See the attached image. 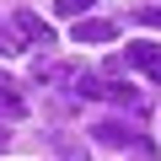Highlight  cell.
I'll return each mask as SVG.
<instances>
[{
    "instance_id": "2",
    "label": "cell",
    "mask_w": 161,
    "mask_h": 161,
    "mask_svg": "<svg viewBox=\"0 0 161 161\" xmlns=\"http://www.w3.org/2000/svg\"><path fill=\"white\" fill-rule=\"evenodd\" d=\"M16 38L32 43V48H54V27L43 16H32V11H16Z\"/></svg>"
},
{
    "instance_id": "1",
    "label": "cell",
    "mask_w": 161,
    "mask_h": 161,
    "mask_svg": "<svg viewBox=\"0 0 161 161\" xmlns=\"http://www.w3.org/2000/svg\"><path fill=\"white\" fill-rule=\"evenodd\" d=\"M92 134H97V145H108V150H124V145H129V150H150V145L140 140V129H134V124H118V118L97 124Z\"/></svg>"
},
{
    "instance_id": "4",
    "label": "cell",
    "mask_w": 161,
    "mask_h": 161,
    "mask_svg": "<svg viewBox=\"0 0 161 161\" xmlns=\"http://www.w3.org/2000/svg\"><path fill=\"white\" fill-rule=\"evenodd\" d=\"M124 64H134V70H145L150 80H161V48H156V43H129V48H124Z\"/></svg>"
},
{
    "instance_id": "6",
    "label": "cell",
    "mask_w": 161,
    "mask_h": 161,
    "mask_svg": "<svg viewBox=\"0 0 161 161\" xmlns=\"http://www.w3.org/2000/svg\"><path fill=\"white\" fill-rule=\"evenodd\" d=\"M86 6H97V0H54L59 16H86Z\"/></svg>"
},
{
    "instance_id": "7",
    "label": "cell",
    "mask_w": 161,
    "mask_h": 161,
    "mask_svg": "<svg viewBox=\"0 0 161 161\" xmlns=\"http://www.w3.org/2000/svg\"><path fill=\"white\" fill-rule=\"evenodd\" d=\"M134 22H145V27L161 32V6H134Z\"/></svg>"
},
{
    "instance_id": "5",
    "label": "cell",
    "mask_w": 161,
    "mask_h": 161,
    "mask_svg": "<svg viewBox=\"0 0 161 161\" xmlns=\"http://www.w3.org/2000/svg\"><path fill=\"white\" fill-rule=\"evenodd\" d=\"M0 113H6V118H22V113H27V102L16 97V80H11L6 70H0Z\"/></svg>"
},
{
    "instance_id": "3",
    "label": "cell",
    "mask_w": 161,
    "mask_h": 161,
    "mask_svg": "<svg viewBox=\"0 0 161 161\" xmlns=\"http://www.w3.org/2000/svg\"><path fill=\"white\" fill-rule=\"evenodd\" d=\"M118 27L108 16H75V43H113Z\"/></svg>"
}]
</instances>
